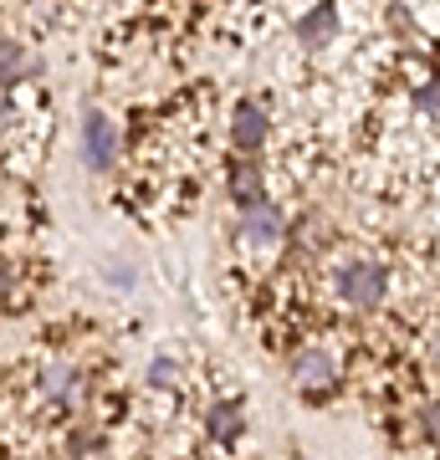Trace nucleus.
<instances>
[{"instance_id": "nucleus-1", "label": "nucleus", "mask_w": 440, "mask_h": 460, "mask_svg": "<svg viewBox=\"0 0 440 460\" xmlns=\"http://www.w3.org/2000/svg\"><path fill=\"white\" fill-rule=\"evenodd\" d=\"M333 281H338V296L348 307H379L384 292H390V277H384L379 261H343Z\"/></svg>"}, {"instance_id": "nucleus-2", "label": "nucleus", "mask_w": 440, "mask_h": 460, "mask_svg": "<svg viewBox=\"0 0 440 460\" xmlns=\"http://www.w3.org/2000/svg\"><path fill=\"white\" fill-rule=\"evenodd\" d=\"M292 384L302 389V394H328V389L338 384V358L323 353V348L297 353V358H292Z\"/></svg>"}, {"instance_id": "nucleus-3", "label": "nucleus", "mask_w": 440, "mask_h": 460, "mask_svg": "<svg viewBox=\"0 0 440 460\" xmlns=\"http://www.w3.org/2000/svg\"><path fill=\"white\" fill-rule=\"evenodd\" d=\"M82 154H87V164L93 169H113L118 159V128L108 113H87L82 118Z\"/></svg>"}, {"instance_id": "nucleus-4", "label": "nucleus", "mask_w": 440, "mask_h": 460, "mask_svg": "<svg viewBox=\"0 0 440 460\" xmlns=\"http://www.w3.org/2000/svg\"><path fill=\"white\" fill-rule=\"evenodd\" d=\"M282 230H287V220H282V210L266 195L251 199V205H241V235H246V241L272 246V241H282Z\"/></svg>"}, {"instance_id": "nucleus-5", "label": "nucleus", "mask_w": 440, "mask_h": 460, "mask_svg": "<svg viewBox=\"0 0 440 460\" xmlns=\"http://www.w3.org/2000/svg\"><path fill=\"white\" fill-rule=\"evenodd\" d=\"M230 138H236L241 154H256V148L266 144V108H261V102H241L236 118H230Z\"/></svg>"}, {"instance_id": "nucleus-6", "label": "nucleus", "mask_w": 440, "mask_h": 460, "mask_svg": "<svg viewBox=\"0 0 440 460\" xmlns=\"http://www.w3.org/2000/svg\"><path fill=\"white\" fill-rule=\"evenodd\" d=\"M297 36H302L308 47L333 41V36H338V5H333V0H323V5H312L308 16H297Z\"/></svg>"}, {"instance_id": "nucleus-7", "label": "nucleus", "mask_w": 440, "mask_h": 460, "mask_svg": "<svg viewBox=\"0 0 440 460\" xmlns=\"http://www.w3.org/2000/svg\"><path fill=\"white\" fill-rule=\"evenodd\" d=\"M230 199H236V205L261 199V164L256 159H236V164H230Z\"/></svg>"}, {"instance_id": "nucleus-8", "label": "nucleus", "mask_w": 440, "mask_h": 460, "mask_svg": "<svg viewBox=\"0 0 440 460\" xmlns=\"http://www.w3.org/2000/svg\"><path fill=\"white\" fill-rule=\"evenodd\" d=\"M241 425H246V420H241V404H215V410H211V435H215L220 445L236 440V435H241Z\"/></svg>"}, {"instance_id": "nucleus-9", "label": "nucleus", "mask_w": 440, "mask_h": 460, "mask_svg": "<svg viewBox=\"0 0 440 460\" xmlns=\"http://www.w3.org/2000/svg\"><path fill=\"white\" fill-rule=\"evenodd\" d=\"M21 66H26V51H21L11 36H0V83H11Z\"/></svg>"}, {"instance_id": "nucleus-10", "label": "nucleus", "mask_w": 440, "mask_h": 460, "mask_svg": "<svg viewBox=\"0 0 440 460\" xmlns=\"http://www.w3.org/2000/svg\"><path fill=\"white\" fill-rule=\"evenodd\" d=\"M47 394L51 399H67V389H72V363H47Z\"/></svg>"}, {"instance_id": "nucleus-11", "label": "nucleus", "mask_w": 440, "mask_h": 460, "mask_svg": "<svg viewBox=\"0 0 440 460\" xmlns=\"http://www.w3.org/2000/svg\"><path fill=\"white\" fill-rule=\"evenodd\" d=\"M175 378H180V368H175V358H154L148 363V384H154V389H169V384H175Z\"/></svg>"}, {"instance_id": "nucleus-12", "label": "nucleus", "mask_w": 440, "mask_h": 460, "mask_svg": "<svg viewBox=\"0 0 440 460\" xmlns=\"http://www.w3.org/2000/svg\"><path fill=\"white\" fill-rule=\"evenodd\" d=\"M415 102H420V113H425V118H436V83H425L420 93H415Z\"/></svg>"}, {"instance_id": "nucleus-13", "label": "nucleus", "mask_w": 440, "mask_h": 460, "mask_svg": "<svg viewBox=\"0 0 440 460\" xmlns=\"http://www.w3.org/2000/svg\"><path fill=\"white\" fill-rule=\"evenodd\" d=\"M5 287H11V281H5V266H0V292H5Z\"/></svg>"}]
</instances>
